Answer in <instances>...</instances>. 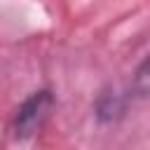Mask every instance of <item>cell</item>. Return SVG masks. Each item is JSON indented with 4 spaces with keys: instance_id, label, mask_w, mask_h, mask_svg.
Instances as JSON below:
<instances>
[{
    "instance_id": "cell-1",
    "label": "cell",
    "mask_w": 150,
    "mask_h": 150,
    "mask_svg": "<svg viewBox=\"0 0 150 150\" xmlns=\"http://www.w3.org/2000/svg\"><path fill=\"white\" fill-rule=\"evenodd\" d=\"M54 110V94L52 89H38L28 94L21 105L14 112V136L16 138H30L35 131L42 129L47 117Z\"/></svg>"
},
{
    "instance_id": "cell-2",
    "label": "cell",
    "mask_w": 150,
    "mask_h": 150,
    "mask_svg": "<svg viewBox=\"0 0 150 150\" xmlns=\"http://www.w3.org/2000/svg\"><path fill=\"white\" fill-rule=\"evenodd\" d=\"M131 91L141 98L150 96V54L141 61V66L134 73V82H131Z\"/></svg>"
},
{
    "instance_id": "cell-3",
    "label": "cell",
    "mask_w": 150,
    "mask_h": 150,
    "mask_svg": "<svg viewBox=\"0 0 150 150\" xmlns=\"http://www.w3.org/2000/svg\"><path fill=\"white\" fill-rule=\"evenodd\" d=\"M117 112H122V101H120L117 96L105 94V96L98 98V103H96V117H101V120H112Z\"/></svg>"
}]
</instances>
